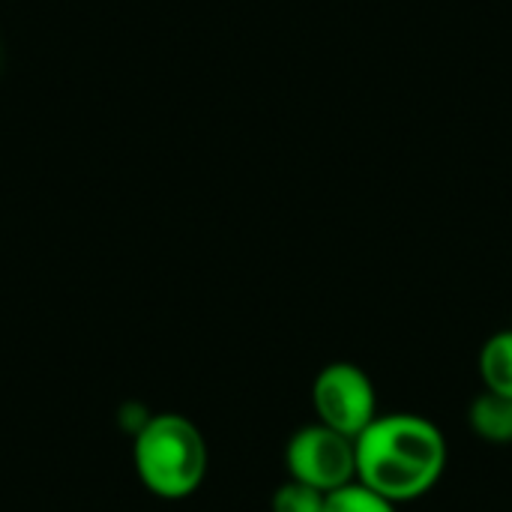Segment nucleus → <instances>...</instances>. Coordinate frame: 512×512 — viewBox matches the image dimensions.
<instances>
[{
	"label": "nucleus",
	"instance_id": "obj_7",
	"mask_svg": "<svg viewBox=\"0 0 512 512\" xmlns=\"http://www.w3.org/2000/svg\"><path fill=\"white\" fill-rule=\"evenodd\" d=\"M324 512H396V504L366 489L363 483H348L324 498Z\"/></svg>",
	"mask_w": 512,
	"mask_h": 512
},
{
	"label": "nucleus",
	"instance_id": "obj_3",
	"mask_svg": "<svg viewBox=\"0 0 512 512\" xmlns=\"http://www.w3.org/2000/svg\"><path fill=\"white\" fill-rule=\"evenodd\" d=\"M312 405L321 426L345 435L360 438L378 417V399L369 375L354 363H333L318 372L312 384Z\"/></svg>",
	"mask_w": 512,
	"mask_h": 512
},
{
	"label": "nucleus",
	"instance_id": "obj_1",
	"mask_svg": "<svg viewBox=\"0 0 512 512\" xmlns=\"http://www.w3.org/2000/svg\"><path fill=\"white\" fill-rule=\"evenodd\" d=\"M354 447L357 480L393 504L426 495L447 468L441 429L417 414L375 417Z\"/></svg>",
	"mask_w": 512,
	"mask_h": 512
},
{
	"label": "nucleus",
	"instance_id": "obj_4",
	"mask_svg": "<svg viewBox=\"0 0 512 512\" xmlns=\"http://www.w3.org/2000/svg\"><path fill=\"white\" fill-rule=\"evenodd\" d=\"M291 480L306 483L324 495L345 489L357 477V447L354 438H345L327 426L300 429L285 450Z\"/></svg>",
	"mask_w": 512,
	"mask_h": 512
},
{
	"label": "nucleus",
	"instance_id": "obj_5",
	"mask_svg": "<svg viewBox=\"0 0 512 512\" xmlns=\"http://www.w3.org/2000/svg\"><path fill=\"white\" fill-rule=\"evenodd\" d=\"M471 429L489 444H510L512 441V399L498 393H483L471 405Z\"/></svg>",
	"mask_w": 512,
	"mask_h": 512
},
{
	"label": "nucleus",
	"instance_id": "obj_6",
	"mask_svg": "<svg viewBox=\"0 0 512 512\" xmlns=\"http://www.w3.org/2000/svg\"><path fill=\"white\" fill-rule=\"evenodd\" d=\"M480 378L489 393L512 399V330L492 336L480 351Z\"/></svg>",
	"mask_w": 512,
	"mask_h": 512
},
{
	"label": "nucleus",
	"instance_id": "obj_8",
	"mask_svg": "<svg viewBox=\"0 0 512 512\" xmlns=\"http://www.w3.org/2000/svg\"><path fill=\"white\" fill-rule=\"evenodd\" d=\"M324 498V492L291 480L273 495V512H324Z\"/></svg>",
	"mask_w": 512,
	"mask_h": 512
},
{
	"label": "nucleus",
	"instance_id": "obj_2",
	"mask_svg": "<svg viewBox=\"0 0 512 512\" xmlns=\"http://www.w3.org/2000/svg\"><path fill=\"white\" fill-rule=\"evenodd\" d=\"M135 468L153 495L168 501L186 498L207 474L204 438L186 417H150L135 438Z\"/></svg>",
	"mask_w": 512,
	"mask_h": 512
}]
</instances>
